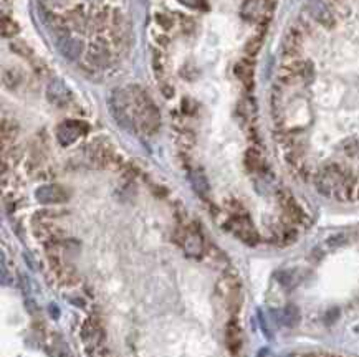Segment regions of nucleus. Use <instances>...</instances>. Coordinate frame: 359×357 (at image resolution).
Returning <instances> with one entry per match:
<instances>
[{
  "instance_id": "8",
  "label": "nucleus",
  "mask_w": 359,
  "mask_h": 357,
  "mask_svg": "<svg viewBox=\"0 0 359 357\" xmlns=\"http://www.w3.org/2000/svg\"><path fill=\"white\" fill-rule=\"evenodd\" d=\"M225 344L232 356H237L242 349V331L235 319H230L225 326Z\"/></svg>"
},
{
  "instance_id": "11",
  "label": "nucleus",
  "mask_w": 359,
  "mask_h": 357,
  "mask_svg": "<svg viewBox=\"0 0 359 357\" xmlns=\"http://www.w3.org/2000/svg\"><path fill=\"white\" fill-rule=\"evenodd\" d=\"M300 319H301V313L295 304H288L282 311V314H280V321H282V324L287 326V328H295V326L300 323Z\"/></svg>"
},
{
  "instance_id": "7",
  "label": "nucleus",
  "mask_w": 359,
  "mask_h": 357,
  "mask_svg": "<svg viewBox=\"0 0 359 357\" xmlns=\"http://www.w3.org/2000/svg\"><path fill=\"white\" fill-rule=\"evenodd\" d=\"M56 46H58L60 53L65 56L66 60L75 61L83 55V50H85V45L80 38H73L65 35V37H60L56 40Z\"/></svg>"
},
{
  "instance_id": "16",
  "label": "nucleus",
  "mask_w": 359,
  "mask_h": 357,
  "mask_svg": "<svg viewBox=\"0 0 359 357\" xmlns=\"http://www.w3.org/2000/svg\"><path fill=\"white\" fill-rule=\"evenodd\" d=\"M20 81H22V76H20L18 71L15 70H7L3 73V83L7 85L8 88H17L20 85Z\"/></svg>"
},
{
  "instance_id": "9",
  "label": "nucleus",
  "mask_w": 359,
  "mask_h": 357,
  "mask_svg": "<svg viewBox=\"0 0 359 357\" xmlns=\"http://www.w3.org/2000/svg\"><path fill=\"white\" fill-rule=\"evenodd\" d=\"M182 246L189 256H200L204 253V240L197 232H187L182 235Z\"/></svg>"
},
{
  "instance_id": "15",
  "label": "nucleus",
  "mask_w": 359,
  "mask_h": 357,
  "mask_svg": "<svg viewBox=\"0 0 359 357\" xmlns=\"http://www.w3.org/2000/svg\"><path fill=\"white\" fill-rule=\"evenodd\" d=\"M346 243H348V235L346 234H335V235L326 238L325 245L328 248H331V250H335V248H340L343 245H346Z\"/></svg>"
},
{
  "instance_id": "4",
  "label": "nucleus",
  "mask_w": 359,
  "mask_h": 357,
  "mask_svg": "<svg viewBox=\"0 0 359 357\" xmlns=\"http://www.w3.org/2000/svg\"><path fill=\"white\" fill-rule=\"evenodd\" d=\"M68 192L61 187V185L56 184H45L41 187L36 189L35 192V199L40 202V204L45 205H51V204H61V202L68 200Z\"/></svg>"
},
{
  "instance_id": "13",
  "label": "nucleus",
  "mask_w": 359,
  "mask_h": 357,
  "mask_svg": "<svg viewBox=\"0 0 359 357\" xmlns=\"http://www.w3.org/2000/svg\"><path fill=\"white\" fill-rule=\"evenodd\" d=\"M154 20H156V23H158L163 30H171L174 27V23H176L174 17L171 13H168V12H158L154 15Z\"/></svg>"
},
{
  "instance_id": "3",
  "label": "nucleus",
  "mask_w": 359,
  "mask_h": 357,
  "mask_svg": "<svg viewBox=\"0 0 359 357\" xmlns=\"http://www.w3.org/2000/svg\"><path fill=\"white\" fill-rule=\"evenodd\" d=\"M90 131V126L83 121H73V119H68V121H63L56 127V139L61 146H70L76 141L78 137L83 136Z\"/></svg>"
},
{
  "instance_id": "18",
  "label": "nucleus",
  "mask_w": 359,
  "mask_h": 357,
  "mask_svg": "<svg viewBox=\"0 0 359 357\" xmlns=\"http://www.w3.org/2000/svg\"><path fill=\"white\" fill-rule=\"evenodd\" d=\"M179 144L184 149H190L195 144V136L190 131H180L179 132Z\"/></svg>"
},
{
  "instance_id": "14",
  "label": "nucleus",
  "mask_w": 359,
  "mask_h": 357,
  "mask_svg": "<svg viewBox=\"0 0 359 357\" xmlns=\"http://www.w3.org/2000/svg\"><path fill=\"white\" fill-rule=\"evenodd\" d=\"M17 132H18V129L15 124H12L8 121V126H7V121L2 122V141H3V144H7V141L12 142L13 139L17 137Z\"/></svg>"
},
{
  "instance_id": "5",
  "label": "nucleus",
  "mask_w": 359,
  "mask_h": 357,
  "mask_svg": "<svg viewBox=\"0 0 359 357\" xmlns=\"http://www.w3.org/2000/svg\"><path fill=\"white\" fill-rule=\"evenodd\" d=\"M86 61L88 65L93 66V68H106V66L111 63V53H109V48L105 45V43H100V41H96V43H93L90 48L86 50Z\"/></svg>"
},
{
  "instance_id": "23",
  "label": "nucleus",
  "mask_w": 359,
  "mask_h": 357,
  "mask_svg": "<svg viewBox=\"0 0 359 357\" xmlns=\"http://www.w3.org/2000/svg\"><path fill=\"white\" fill-rule=\"evenodd\" d=\"M338 316H340V309H336V308H335V309H331V311H328L325 318H326L328 323H335Z\"/></svg>"
},
{
  "instance_id": "20",
  "label": "nucleus",
  "mask_w": 359,
  "mask_h": 357,
  "mask_svg": "<svg viewBox=\"0 0 359 357\" xmlns=\"http://www.w3.org/2000/svg\"><path fill=\"white\" fill-rule=\"evenodd\" d=\"M7 156H8V160H12V164H17L20 157H22V151H20L18 147H10Z\"/></svg>"
},
{
  "instance_id": "22",
  "label": "nucleus",
  "mask_w": 359,
  "mask_h": 357,
  "mask_svg": "<svg viewBox=\"0 0 359 357\" xmlns=\"http://www.w3.org/2000/svg\"><path fill=\"white\" fill-rule=\"evenodd\" d=\"M161 91H163L164 98H168V100L174 96V88L171 85H161Z\"/></svg>"
},
{
  "instance_id": "6",
  "label": "nucleus",
  "mask_w": 359,
  "mask_h": 357,
  "mask_svg": "<svg viewBox=\"0 0 359 357\" xmlns=\"http://www.w3.org/2000/svg\"><path fill=\"white\" fill-rule=\"evenodd\" d=\"M46 100L55 106H65L71 100V93L60 78H53L46 86Z\"/></svg>"
},
{
  "instance_id": "10",
  "label": "nucleus",
  "mask_w": 359,
  "mask_h": 357,
  "mask_svg": "<svg viewBox=\"0 0 359 357\" xmlns=\"http://www.w3.org/2000/svg\"><path fill=\"white\" fill-rule=\"evenodd\" d=\"M190 184H192V189L195 190V194L199 195V197H202V199L209 197L210 185H209V180L205 177V174L202 172V170H192Z\"/></svg>"
},
{
  "instance_id": "21",
  "label": "nucleus",
  "mask_w": 359,
  "mask_h": 357,
  "mask_svg": "<svg viewBox=\"0 0 359 357\" xmlns=\"http://www.w3.org/2000/svg\"><path fill=\"white\" fill-rule=\"evenodd\" d=\"M291 276H293V273L291 271H280L277 275L280 284H283V286H288L290 281H291Z\"/></svg>"
},
{
  "instance_id": "12",
  "label": "nucleus",
  "mask_w": 359,
  "mask_h": 357,
  "mask_svg": "<svg viewBox=\"0 0 359 357\" xmlns=\"http://www.w3.org/2000/svg\"><path fill=\"white\" fill-rule=\"evenodd\" d=\"M20 33L18 23L10 17H2V35L5 38H12L15 35Z\"/></svg>"
},
{
  "instance_id": "24",
  "label": "nucleus",
  "mask_w": 359,
  "mask_h": 357,
  "mask_svg": "<svg viewBox=\"0 0 359 357\" xmlns=\"http://www.w3.org/2000/svg\"><path fill=\"white\" fill-rule=\"evenodd\" d=\"M154 40H156V43H158V45H163V46H168V45L171 43V38H169V37H166V35H156Z\"/></svg>"
},
{
  "instance_id": "2",
  "label": "nucleus",
  "mask_w": 359,
  "mask_h": 357,
  "mask_svg": "<svg viewBox=\"0 0 359 357\" xmlns=\"http://www.w3.org/2000/svg\"><path fill=\"white\" fill-rule=\"evenodd\" d=\"M217 294L230 311H238L240 306V281L233 275H223L217 281Z\"/></svg>"
},
{
  "instance_id": "19",
  "label": "nucleus",
  "mask_w": 359,
  "mask_h": 357,
  "mask_svg": "<svg viewBox=\"0 0 359 357\" xmlns=\"http://www.w3.org/2000/svg\"><path fill=\"white\" fill-rule=\"evenodd\" d=\"M12 50L15 51V53H18L22 56H30V55H32V50H30L25 43H12Z\"/></svg>"
},
{
  "instance_id": "17",
  "label": "nucleus",
  "mask_w": 359,
  "mask_h": 357,
  "mask_svg": "<svg viewBox=\"0 0 359 357\" xmlns=\"http://www.w3.org/2000/svg\"><path fill=\"white\" fill-rule=\"evenodd\" d=\"M166 58H164V55H161V53H154V56H153V68H154V71H156V75L159 76H163V73L166 71Z\"/></svg>"
},
{
  "instance_id": "1",
  "label": "nucleus",
  "mask_w": 359,
  "mask_h": 357,
  "mask_svg": "<svg viewBox=\"0 0 359 357\" xmlns=\"http://www.w3.org/2000/svg\"><path fill=\"white\" fill-rule=\"evenodd\" d=\"M128 93L129 98H131L134 126H138L148 136H153L161 127V115L158 108H156L153 100L143 88L131 86Z\"/></svg>"
}]
</instances>
